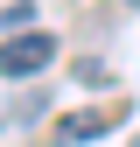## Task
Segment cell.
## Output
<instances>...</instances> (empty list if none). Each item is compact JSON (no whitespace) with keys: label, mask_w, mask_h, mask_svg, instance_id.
<instances>
[{"label":"cell","mask_w":140,"mask_h":147,"mask_svg":"<svg viewBox=\"0 0 140 147\" xmlns=\"http://www.w3.org/2000/svg\"><path fill=\"white\" fill-rule=\"evenodd\" d=\"M133 147H140V140H133Z\"/></svg>","instance_id":"5"},{"label":"cell","mask_w":140,"mask_h":147,"mask_svg":"<svg viewBox=\"0 0 140 147\" xmlns=\"http://www.w3.org/2000/svg\"><path fill=\"white\" fill-rule=\"evenodd\" d=\"M112 126H119L112 105H91V112H63V119H56V140H63V147H84V140L112 133Z\"/></svg>","instance_id":"2"},{"label":"cell","mask_w":140,"mask_h":147,"mask_svg":"<svg viewBox=\"0 0 140 147\" xmlns=\"http://www.w3.org/2000/svg\"><path fill=\"white\" fill-rule=\"evenodd\" d=\"M35 21V7H28V0H7V14H0V28H28Z\"/></svg>","instance_id":"3"},{"label":"cell","mask_w":140,"mask_h":147,"mask_svg":"<svg viewBox=\"0 0 140 147\" xmlns=\"http://www.w3.org/2000/svg\"><path fill=\"white\" fill-rule=\"evenodd\" d=\"M56 63V35L49 28H14L7 42H0V77H42V70Z\"/></svg>","instance_id":"1"},{"label":"cell","mask_w":140,"mask_h":147,"mask_svg":"<svg viewBox=\"0 0 140 147\" xmlns=\"http://www.w3.org/2000/svg\"><path fill=\"white\" fill-rule=\"evenodd\" d=\"M126 7H140V0H126Z\"/></svg>","instance_id":"4"}]
</instances>
